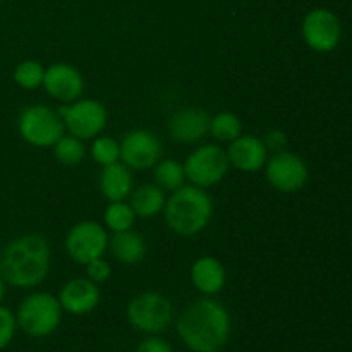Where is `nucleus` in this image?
Returning a JSON list of instances; mask_svg holds the SVG:
<instances>
[{
    "label": "nucleus",
    "instance_id": "nucleus-1",
    "mask_svg": "<svg viewBox=\"0 0 352 352\" xmlns=\"http://www.w3.org/2000/svg\"><path fill=\"white\" fill-rule=\"evenodd\" d=\"M177 333L191 352H220L232 336V320L222 302L206 296L179 315Z\"/></svg>",
    "mask_w": 352,
    "mask_h": 352
},
{
    "label": "nucleus",
    "instance_id": "nucleus-2",
    "mask_svg": "<svg viewBox=\"0 0 352 352\" xmlns=\"http://www.w3.org/2000/svg\"><path fill=\"white\" fill-rule=\"evenodd\" d=\"M50 261L52 251L47 239L30 234L7 244L0 256V275L12 287H36L47 278Z\"/></svg>",
    "mask_w": 352,
    "mask_h": 352
},
{
    "label": "nucleus",
    "instance_id": "nucleus-3",
    "mask_svg": "<svg viewBox=\"0 0 352 352\" xmlns=\"http://www.w3.org/2000/svg\"><path fill=\"white\" fill-rule=\"evenodd\" d=\"M165 220L175 234L184 237L203 232L213 215V201L198 186H181L165 201Z\"/></svg>",
    "mask_w": 352,
    "mask_h": 352
},
{
    "label": "nucleus",
    "instance_id": "nucleus-4",
    "mask_svg": "<svg viewBox=\"0 0 352 352\" xmlns=\"http://www.w3.org/2000/svg\"><path fill=\"white\" fill-rule=\"evenodd\" d=\"M16 322L26 336L34 339L52 336L62 322V306L58 298L48 292L30 294L17 308Z\"/></svg>",
    "mask_w": 352,
    "mask_h": 352
},
{
    "label": "nucleus",
    "instance_id": "nucleus-5",
    "mask_svg": "<svg viewBox=\"0 0 352 352\" xmlns=\"http://www.w3.org/2000/svg\"><path fill=\"white\" fill-rule=\"evenodd\" d=\"M131 327L144 333L157 336L168 329L172 323V305L160 292H141L133 298L126 309Z\"/></svg>",
    "mask_w": 352,
    "mask_h": 352
},
{
    "label": "nucleus",
    "instance_id": "nucleus-6",
    "mask_svg": "<svg viewBox=\"0 0 352 352\" xmlns=\"http://www.w3.org/2000/svg\"><path fill=\"white\" fill-rule=\"evenodd\" d=\"M21 138L36 148H50L64 136V120L60 113L45 105H30L17 120Z\"/></svg>",
    "mask_w": 352,
    "mask_h": 352
},
{
    "label": "nucleus",
    "instance_id": "nucleus-7",
    "mask_svg": "<svg viewBox=\"0 0 352 352\" xmlns=\"http://www.w3.org/2000/svg\"><path fill=\"white\" fill-rule=\"evenodd\" d=\"M230 167L229 157L223 148L217 144H205L199 146L186 158L184 172L186 179L198 188H212L223 181Z\"/></svg>",
    "mask_w": 352,
    "mask_h": 352
},
{
    "label": "nucleus",
    "instance_id": "nucleus-8",
    "mask_svg": "<svg viewBox=\"0 0 352 352\" xmlns=\"http://www.w3.org/2000/svg\"><path fill=\"white\" fill-rule=\"evenodd\" d=\"M58 113H60L69 134L79 138V140H89V138L98 136L109 122L105 105L93 98L76 100L71 105L60 107Z\"/></svg>",
    "mask_w": 352,
    "mask_h": 352
},
{
    "label": "nucleus",
    "instance_id": "nucleus-9",
    "mask_svg": "<svg viewBox=\"0 0 352 352\" xmlns=\"http://www.w3.org/2000/svg\"><path fill=\"white\" fill-rule=\"evenodd\" d=\"M107 248H109V236L105 227L91 220L76 223L65 236V251L72 261L79 265H88L98 258H103Z\"/></svg>",
    "mask_w": 352,
    "mask_h": 352
},
{
    "label": "nucleus",
    "instance_id": "nucleus-10",
    "mask_svg": "<svg viewBox=\"0 0 352 352\" xmlns=\"http://www.w3.org/2000/svg\"><path fill=\"white\" fill-rule=\"evenodd\" d=\"M265 177L278 192H298L308 182V165L299 155L277 151L265 164Z\"/></svg>",
    "mask_w": 352,
    "mask_h": 352
},
{
    "label": "nucleus",
    "instance_id": "nucleus-11",
    "mask_svg": "<svg viewBox=\"0 0 352 352\" xmlns=\"http://www.w3.org/2000/svg\"><path fill=\"white\" fill-rule=\"evenodd\" d=\"M302 38L311 50L318 54H329L336 50L340 43L342 26L340 21L332 10L329 9H313L302 19Z\"/></svg>",
    "mask_w": 352,
    "mask_h": 352
},
{
    "label": "nucleus",
    "instance_id": "nucleus-12",
    "mask_svg": "<svg viewBox=\"0 0 352 352\" xmlns=\"http://www.w3.org/2000/svg\"><path fill=\"white\" fill-rule=\"evenodd\" d=\"M162 153L164 148L160 140L146 129L129 131L120 143V158L124 165L134 170L155 167L162 160Z\"/></svg>",
    "mask_w": 352,
    "mask_h": 352
},
{
    "label": "nucleus",
    "instance_id": "nucleus-13",
    "mask_svg": "<svg viewBox=\"0 0 352 352\" xmlns=\"http://www.w3.org/2000/svg\"><path fill=\"white\" fill-rule=\"evenodd\" d=\"M52 98L64 103L79 100L85 89V79L81 72L69 64H54L45 71L43 85Z\"/></svg>",
    "mask_w": 352,
    "mask_h": 352
},
{
    "label": "nucleus",
    "instance_id": "nucleus-14",
    "mask_svg": "<svg viewBox=\"0 0 352 352\" xmlns=\"http://www.w3.org/2000/svg\"><path fill=\"white\" fill-rule=\"evenodd\" d=\"M100 298L102 294L95 282L89 278H72L60 289L58 302L62 306V311L82 316L91 313L98 306Z\"/></svg>",
    "mask_w": 352,
    "mask_h": 352
},
{
    "label": "nucleus",
    "instance_id": "nucleus-15",
    "mask_svg": "<svg viewBox=\"0 0 352 352\" xmlns=\"http://www.w3.org/2000/svg\"><path fill=\"white\" fill-rule=\"evenodd\" d=\"M210 120L212 117L201 109L186 107L177 110L168 120V133L177 143H196L210 133Z\"/></svg>",
    "mask_w": 352,
    "mask_h": 352
},
{
    "label": "nucleus",
    "instance_id": "nucleus-16",
    "mask_svg": "<svg viewBox=\"0 0 352 352\" xmlns=\"http://www.w3.org/2000/svg\"><path fill=\"white\" fill-rule=\"evenodd\" d=\"M227 157L232 167L243 172H256L265 167L268 160V148L265 146L263 140L251 134H241L227 150Z\"/></svg>",
    "mask_w": 352,
    "mask_h": 352
},
{
    "label": "nucleus",
    "instance_id": "nucleus-17",
    "mask_svg": "<svg viewBox=\"0 0 352 352\" xmlns=\"http://www.w3.org/2000/svg\"><path fill=\"white\" fill-rule=\"evenodd\" d=\"M226 268L217 258L203 256L192 263L191 282L203 296L219 294L226 285Z\"/></svg>",
    "mask_w": 352,
    "mask_h": 352
},
{
    "label": "nucleus",
    "instance_id": "nucleus-18",
    "mask_svg": "<svg viewBox=\"0 0 352 352\" xmlns=\"http://www.w3.org/2000/svg\"><path fill=\"white\" fill-rule=\"evenodd\" d=\"M100 192L105 199L112 201H124L133 192V175L127 165L116 164L103 167L100 174Z\"/></svg>",
    "mask_w": 352,
    "mask_h": 352
},
{
    "label": "nucleus",
    "instance_id": "nucleus-19",
    "mask_svg": "<svg viewBox=\"0 0 352 352\" xmlns=\"http://www.w3.org/2000/svg\"><path fill=\"white\" fill-rule=\"evenodd\" d=\"M109 248L113 258L124 265H138L146 256V241L131 229L113 234L112 239H109Z\"/></svg>",
    "mask_w": 352,
    "mask_h": 352
},
{
    "label": "nucleus",
    "instance_id": "nucleus-20",
    "mask_svg": "<svg viewBox=\"0 0 352 352\" xmlns=\"http://www.w3.org/2000/svg\"><path fill=\"white\" fill-rule=\"evenodd\" d=\"M131 206L136 217L153 219L165 208L164 189L157 184H143L131 192Z\"/></svg>",
    "mask_w": 352,
    "mask_h": 352
},
{
    "label": "nucleus",
    "instance_id": "nucleus-21",
    "mask_svg": "<svg viewBox=\"0 0 352 352\" xmlns=\"http://www.w3.org/2000/svg\"><path fill=\"white\" fill-rule=\"evenodd\" d=\"M155 181L165 191H172L184 186L186 172L184 165L179 164L177 160H162L155 165Z\"/></svg>",
    "mask_w": 352,
    "mask_h": 352
},
{
    "label": "nucleus",
    "instance_id": "nucleus-22",
    "mask_svg": "<svg viewBox=\"0 0 352 352\" xmlns=\"http://www.w3.org/2000/svg\"><path fill=\"white\" fill-rule=\"evenodd\" d=\"M210 134L219 141H234L243 134V122L232 112H220L210 120Z\"/></svg>",
    "mask_w": 352,
    "mask_h": 352
},
{
    "label": "nucleus",
    "instance_id": "nucleus-23",
    "mask_svg": "<svg viewBox=\"0 0 352 352\" xmlns=\"http://www.w3.org/2000/svg\"><path fill=\"white\" fill-rule=\"evenodd\" d=\"M103 220L113 234L124 232V230L133 229L136 213H134L133 206L127 205V203L112 201L103 213Z\"/></svg>",
    "mask_w": 352,
    "mask_h": 352
},
{
    "label": "nucleus",
    "instance_id": "nucleus-24",
    "mask_svg": "<svg viewBox=\"0 0 352 352\" xmlns=\"http://www.w3.org/2000/svg\"><path fill=\"white\" fill-rule=\"evenodd\" d=\"M54 155L58 164L74 167V165L81 164L82 158H85V144L81 143L79 138L62 136L54 144Z\"/></svg>",
    "mask_w": 352,
    "mask_h": 352
},
{
    "label": "nucleus",
    "instance_id": "nucleus-25",
    "mask_svg": "<svg viewBox=\"0 0 352 352\" xmlns=\"http://www.w3.org/2000/svg\"><path fill=\"white\" fill-rule=\"evenodd\" d=\"M45 69L36 60H23L14 69V81L23 89H36L43 85Z\"/></svg>",
    "mask_w": 352,
    "mask_h": 352
},
{
    "label": "nucleus",
    "instance_id": "nucleus-26",
    "mask_svg": "<svg viewBox=\"0 0 352 352\" xmlns=\"http://www.w3.org/2000/svg\"><path fill=\"white\" fill-rule=\"evenodd\" d=\"M91 157L102 167L112 165L119 162L120 158V144L117 143L113 138L109 136H100L93 141L91 146Z\"/></svg>",
    "mask_w": 352,
    "mask_h": 352
},
{
    "label": "nucleus",
    "instance_id": "nucleus-27",
    "mask_svg": "<svg viewBox=\"0 0 352 352\" xmlns=\"http://www.w3.org/2000/svg\"><path fill=\"white\" fill-rule=\"evenodd\" d=\"M16 330H17L16 315H14L9 308L0 305V351L9 347V344L12 342L14 336H16Z\"/></svg>",
    "mask_w": 352,
    "mask_h": 352
},
{
    "label": "nucleus",
    "instance_id": "nucleus-28",
    "mask_svg": "<svg viewBox=\"0 0 352 352\" xmlns=\"http://www.w3.org/2000/svg\"><path fill=\"white\" fill-rule=\"evenodd\" d=\"M86 275H88L89 280H93L95 284H103L110 278L112 275V268L107 263L103 258H98V260L91 261V263L86 265Z\"/></svg>",
    "mask_w": 352,
    "mask_h": 352
},
{
    "label": "nucleus",
    "instance_id": "nucleus-29",
    "mask_svg": "<svg viewBox=\"0 0 352 352\" xmlns=\"http://www.w3.org/2000/svg\"><path fill=\"white\" fill-rule=\"evenodd\" d=\"M134 352H174L170 344L167 340L160 339V337H148L143 342L138 344L136 351Z\"/></svg>",
    "mask_w": 352,
    "mask_h": 352
},
{
    "label": "nucleus",
    "instance_id": "nucleus-30",
    "mask_svg": "<svg viewBox=\"0 0 352 352\" xmlns=\"http://www.w3.org/2000/svg\"><path fill=\"white\" fill-rule=\"evenodd\" d=\"M263 143L268 150H280V148H284L285 143H287V136H285L284 131L274 129L265 136Z\"/></svg>",
    "mask_w": 352,
    "mask_h": 352
},
{
    "label": "nucleus",
    "instance_id": "nucleus-31",
    "mask_svg": "<svg viewBox=\"0 0 352 352\" xmlns=\"http://www.w3.org/2000/svg\"><path fill=\"white\" fill-rule=\"evenodd\" d=\"M3 296H6V282H3L2 275H0V302H2Z\"/></svg>",
    "mask_w": 352,
    "mask_h": 352
}]
</instances>
